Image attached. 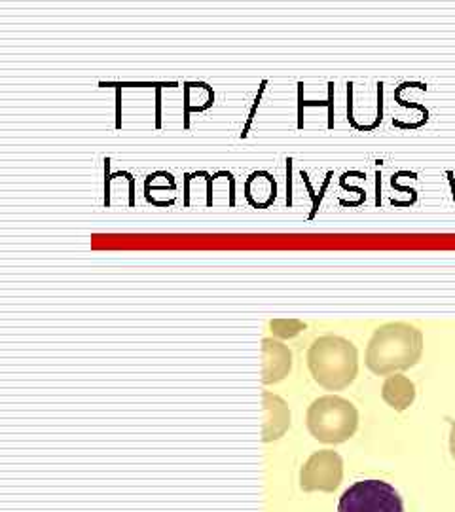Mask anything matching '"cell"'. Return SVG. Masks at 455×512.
<instances>
[{
  "label": "cell",
  "instance_id": "cell-1",
  "mask_svg": "<svg viewBox=\"0 0 455 512\" xmlns=\"http://www.w3.org/2000/svg\"><path fill=\"white\" fill-rule=\"evenodd\" d=\"M423 353V332L408 323H387L374 332L366 348V366L376 376L416 366Z\"/></svg>",
  "mask_w": 455,
  "mask_h": 512
},
{
  "label": "cell",
  "instance_id": "cell-2",
  "mask_svg": "<svg viewBox=\"0 0 455 512\" xmlns=\"http://www.w3.org/2000/svg\"><path fill=\"white\" fill-rule=\"evenodd\" d=\"M308 366L313 380L321 387L342 391L357 378L359 353L347 338L327 334L311 344Z\"/></svg>",
  "mask_w": 455,
  "mask_h": 512
},
{
  "label": "cell",
  "instance_id": "cell-3",
  "mask_svg": "<svg viewBox=\"0 0 455 512\" xmlns=\"http://www.w3.org/2000/svg\"><path fill=\"white\" fill-rule=\"evenodd\" d=\"M359 427V412L344 397L327 395L313 401L308 410L311 435L325 444H342L355 435Z\"/></svg>",
  "mask_w": 455,
  "mask_h": 512
},
{
  "label": "cell",
  "instance_id": "cell-4",
  "mask_svg": "<svg viewBox=\"0 0 455 512\" xmlns=\"http://www.w3.org/2000/svg\"><path fill=\"white\" fill-rule=\"evenodd\" d=\"M338 512H404L402 497L383 480H361L340 497Z\"/></svg>",
  "mask_w": 455,
  "mask_h": 512
},
{
  "label": "cell",
  "instance_id": "cell-5",
  "mask_svg": "<svg viewBox=\"0 0 455 512\" xmlns=\"http://www.w3.org/2000/svg\"><path fill=\"white\" fill-rule=\"evenodd\" d=\"M344 478V461L334 450L315 452L300 471V486L304 492H334Z\"/></svg>",
  "mask_w": 455,
  "mask_h": 512
},
{
  "label": "cell",
  "instance_id": "cell-6",
  "mask_svg": "<svg viewBox=\"0 0 455 512\" xmlns=\"http://www.w3.org/2000/svg\"><path fill=\"white\" fill-rule=\"evenodd\" d=\"M292 368L291 349L273 338L262 340V384L272 385L285 380Z\"/></svg>",
  "mask_w": 455,
  "mask_h": 512
},
{
  "label": "cell",
  "instance_id": "cell-7",
  "mask_svg": "<svg viewBox=\"0 0 455 512\" xmlns=\"http://www.w3.org/2000/svg\"><path fill=\"white\" fill-rule=\"evenodd\" d=\"M262 414H264V427H262V440L272 442L281 439L289 425H291V410L287 403L270 391L262 393Z\"/></svg>",
  "mask_w": 455,
  "mask_h": 512
},
{
  "label": "cell",
  "instance_id": "cell-8",
  "mask_svg": "<svg viewBox=\"0 0 455 512\" xmlns=\"http://www.w3.org/2000/svg\"><path fill=\"white\" fill-rule=\"evenodd\" d=\"M382 397L383 401L389 404L393 410L404 412L416 401V385L410 378H406L402 374L389 376L383 384Z\"/></svg>",
  "mask_w": 455,
  "mask_h": 512
},
{
  "label": "cell",
  "instance_id": "cell-9",
  "mask_svg": "<svg viewBox=\"0 0 455 512\" xmlns=\"http://www.w3.org/2000/svg\"><path fill=\"white\" fill-rule=\"evenodd\" d=\"M272 332L279 338H294L296 334H300L302 330L306 329V323L298 321V319H273L270 323Z\"/></svg>",
  "mask_w": 455,
  "mask_h": 512
},
{
  "label": "cell",
  "instance_id": "cell-10",
  "mask_svg": "<svg viewBox=\"0 0 455 512\" xmlns=\"http://www.w3.org/2000/svg\"><path fill=\"white\" fill-rule=\"evenodd\" d=\"M266 86H268V80H264V82L260 84V90H258L255 103H253L251 112H249V118H247V124H245V128H243V133H241V139H247V135H249V129H251L253 122H255L256 110H258V105H260V101H262V95H264V92H266Z\"/></svg>",
  "mask_w": 455,
  "mask_h": 512
},
{
  "label": "cell",
  "instance_id": "cell-11",
  "mask_svg": "<svg viewBox=\"0 0 455 512\" xmlns=\"http://www.w3.org/2000/svg\"><path fill=\"white\" fill-rule=\"evenodd\" d=\"M217 177H226L230 181V207H234L236 205V179H234V175L230 171H219V173L213 175V179H217Z\"/></svg>",
  "mask_w": 455,
  "mask_h": 512
},
{
  "label": "cell",
  "instance_id": "cell-12",
  "mask_svg": "<svg viewBox=\"0 0 455 512\" xmlns=\"http://www.w3.org/2000/svg\"><path fill=\"white\" fill-rule=\"evenodd\" d=\"M302 90H304V84L298 82V128H304V97H302Z\"/></svg>",
  "mask_w": 455,
  "mask_h": 512
},
{
  "label": "cell",
  "instance_id": "cell-13",
  "mask_svg": "<svg viewBox=\"0 0 455 512\" xmlns=\"http://www.w3.org/2000/svg\"><path fill=\"white\" fill-rule=\"evenodd\" d=\"M110 183H112V175H110V158L105 160V205H110Z\"/></svg>",
  "mask_w": 455,
  "mask_h": 512
},
{
  "label": "cell",
  "instance_id": "cell-14",
  "mask_svg": "<svg viewBox=\"0 0 455 512\" xmlns=\"http://www.w3.org/2000/svg\"><path fill=\"white\" fill-rule=\"evenodd\" d=\"M287 205H292V158H287Z\"/></svg>",
  "mask_w": 455,
  "mask_h": 512
},
{
  "label": "cell",
  "instance_id": "cell-15",
  "mask_svg": "<svg viewBox=\"0 0 455 512\" xmlns=\"http://www.w3.org/2000/svg\"><path fill=\"white\" fill-rule=\"evenodd\" d=\"M156 128H162V90L156 88Z\"/></svg>",
  "mask_w": 455,
  "mask_h": 512
},
{
  "label": "cell",
  "instance_id": "cell-16",
  "mask_svg": "<svg viewBox=\"0 0 455 512\" xmlns=\"http://www.w3.org/2000/svg\"><path fill=\"white\" fill-rule=\"evenodd\" d=\"M116 128H122V90H116Z\"/></svg>",
  "mask_w": 455,
  "mask_h": 512
},
{
  "label": "cell",
  "instance_id": "cell-17",
  "mask_svg": "<svg viewBox=\"0 0 455 512\" xmlns=\"http://www.w3.org/2000/svg\"><path fill=\"white\" fill-rule=\"evenodd\" d=\"M194 179V173L184 175V207L190 205V181Z\"/></svg>",
  "mask_w": 455,
  "mask_h": 512
},
{
  "label": "cell",
  "instance_id": "cell-18",
  "mask_svg": "<svg viewBox=\"0 0 455 512\" xmlns=\"http://www.w3.org/2000/svg\"><path fill=\"white\" fill-rule=\"evenodd\" d=\"M302 179H304V183L308 186V192L311 194V198H313V211H311L310 219L315 217V213H317V209H319V205H317V198H315V194H313V188H311L310 181H308V175H306V171H302Z\"/></svg>",
  "mask_w": 455,
  "mask_h": 512
},
{
  "label": "cell",
  "instance_id": "cell-19",
  "mask_svg": "<svg viewBox=\"0 0 455 512\" xmlns=\"http://www.w3.org/2000/svg\"><path fill=\"white\" fill-rule=\"evenodd\" d=\"M126 179L129 181V205H135V179L131 173H126Z\"/></svg>",
  "mask_w": 455,
  "mask_h": 512
},
{
  "label": "cell",
  "instance_id": "cell-20",
  "mask_svg": "<svg viewBox=\"0 0 455 512\" xmlns=\"http://www.w3.org/2000/svg\"><path fill=\"white\" fill-rule=\"evenodd\" d=\"M450 452L455 459V421H452V431H450Z\"/></svg>",
  "mask_w": 455,
  "mask_h": 512
},
{
  "label": "cell",
  "instance_id": "cell-21",
  "mask_svg": "<svg viewBox=\"0 0 455 512\" xmlns=\"http://www.w3.org/2000/svg\"><path fill=\"white\" fill-rule=\"evenodd\" d=\"M327 184H328V181H325V184H323V190H321V192H325V188H327ZM321 196H323V194H319V203H321Z\"/></svg>",
  "mask_w": 455,
  "mask_h": 512
}]
</instances>
